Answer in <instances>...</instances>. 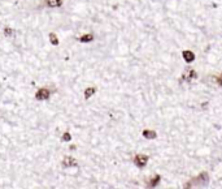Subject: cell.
<instances>
[{"label":"cell","mask_w":222,"mask_h":189,"mask_svg":"<svg viewBox=\"0 0 222 189\" xmlns=\"http://www.w3.org/2000/svg\"><path fill=\"white\" fill-rule=\"evenodd\" d=\"M209 183V176H208V173H200L197 177L192 179L190 183L186 184V188H190V187H205L207 184Z\"/></svg>","instance_id":"obj_1"},{"label":"cell","mask_w":222,"mask_h":189,"mask_svg":"<svg viewBox=\"0 0 222 189\" xmlns=\"http://www.w3.org/2000/svg\"><path fill=\"white\" fill-rule=\"evenodd\" d=\"M51 96V90L45 89V87H43V89H39L38 91L35 93V99L36 100H48Z\"/></svg>","instance_id":"obj_2"},{"label":"cell","mask_w":222,"mask_h":189,"mask_svg":"<svg viewBox=\"0 0 222 189\" xmlns=\"http://www.w3.org/2000/svg\"><path fill=\"white\" fill-rule=\"evenodd\" d=\"M148 162V156L147 155H143V154H138L135 155V158H134V163L138 167H144Z\"/></svg>","instance_id":"obj_3"},{"label":"cell","mask_w":222,"mask_h":189,"mask_svg":"<svg viewBox=\"0 0 222 189\" xmlns=\"http://www.w3.org/2000/svg\"><path fill=\"white\" fill-rule=\"evenodd\" d=\"M73 166H77V160L73 158V156H65L62 159V167H73Z\"/></svg>","instance_id":"obj_4"},{"label":"cell","mask_w":222,"mask_h":189,"mask_svg":"<svg viewBox=\"0 0 222 189\" xmlns=\"http://www.w3.org/2000/svg\"><path fill=\"white\" fill-rule=\"evenodd\" d=\"M45 5L48 8H59L62 5V0H45Z\"/></svg>","instance_id":"obj_5"},{"label":"cell","mask_w":222,"mask_h":189,"mask_svg":"<svg viewBox=\"0 0 222 189\" xmlns=\"http://www.w3.org/2000/svg\"><path fill=\"white\" fill-rule=\"evenodd\" d=\"M143 137L144 138H148V140H153V138H156L157 133L155 131H150V129H146V131H143Z\"/></svg>","instance_id":"obj_6"},{"label":"cell","mask_w":222,"mask_h":189,"mask_svg":"<svg viewBox=\"0 0 222 189\" xmlns=\"http://www.w3.org/2000/svg\"><path fill=\"white\" fill-rule=\"evenodd\" d=\"M182 56L187 63H191V61H193V59H195V55L192 54V51H183Z\"/></svg>","instance_id":"obj_7"},{"label":"cell","mask_w":222,"mask_h":189,"mask_svg":"<svg viewBox=\"0 0 222 189\" xmlns=\"http://www.w3.org/2000/svg\"><path fill=\"white\" fill-rule=\"evenodd\" d=\"M91 40H94V34H85L79 38V42L82 43H89Z\"/></svg>","instance_id":"obj_8"},{"label":"cell","mask_w":222,"mask_h":189,"mask_svg":"<svg viewBox=\"0 0 222 189\" xmlns=\"http://www.w3.org/2000/svg\"><path fill=\"white\" fill-rule=\"evenodd\" d=\"M95 91H96L95 87H87L85 90V99H90L91 96L95 94Z\"/></svg>","instance_id":"obj_9"},{"label":"cell","mask_w":222,"mask_h":189,"mask_svg":"<svg viewBox=\"0 0 222 189\" xmlns=\"http://www.w3.org/2000/svg\"><path fill=\"white\" fill-rule=\"evenodd\" d=\"M160 175H155L151 179L150 181H148V187H156L157 184H159V181H160Z\"/></svg>","instance_id":"obj_10"},{"label":"cell","mask_w":222,"mask_h":189,"mask_svg":"<svg viewBox=\"0 0 222 189\" xmlns=\"http://www.w3.org/2000/svg\"><path fill=\"white\" fill-rule=\"evenodd\" d=\"M49 42L52 43L53 46H59V38H57V35L55 34V33H51L49 34Z\"/></svg>","instance_id":"obj_11"},{"label":"cell","mask_w":222,"mask_h":189,"mask_svg":"<svg viewBox=\"0 0 222 189\" xmlns=\"http://www.w3.org/2000/svg\"><path fill=\"white\" fill-rule=\"evenodd\" d=\"M61 140L64 141V142H69V141H72V135L69 132H65L62 135V137H61Z\"/></svg>","instance_id":"obj_12"},{"label":"cell","mask_w":222,"mask_h":189,"mask_svg":"<svg viewBox=\"0 0 222 189\" xmlns=\"http://www.w3.org/2000/svg\"><path fill=\"white\" fill-rule=\"evenodd\" d=\"M12 34H13V30L11 29V27H9V26L4 27V35H5V37H11Z\"/></svg>","instance_id":"obj_13"},{"label":"cell","mask_w":222,"mask_h":189,"mask_svg":"<svg viewBox=\"0 0 222 189\" xmlns=\"http://www.w3.org/2000/svg\"><path fill=\"white\" fill-rule=\"evenodd\" d=\"M217 82H218V85L222 86V75H221L220 77H217Z\"/></svg>","instance_id":"obj_14"}]
</instances>
